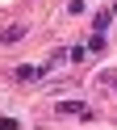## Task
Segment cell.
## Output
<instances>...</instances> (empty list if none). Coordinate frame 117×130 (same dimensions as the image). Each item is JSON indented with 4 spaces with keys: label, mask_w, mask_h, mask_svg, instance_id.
<instances>
[{
    "label": "cell",
    "mask_w": 117,
    "mask_h": 130,
    "mask_svg": "<svg viewBox=\"0 0 117 130\" xmlns=\"http://www.w3.org/2000/svg\"><path fill=\"white\" fill-rule=\"evenodd\" d=\"M21 38H25V25H17V21H13V25H0V42H4V46L21 42Z\"/></svg>",
    "instance_id": "cell-1"
},
{
    "label": "cell",
    "mask_w": 117,
    "mask_h": 130,
    "mask_svg": "<svg viewBox=\"0 0 117 130\" xmlns=\"http://www.w3.org/2000/svg\"><path fill=\"white\" fill-rule=\"evenodd\" d=\"M63 59H71V51H63V46H58V51H50V55H46V63H42V76H46V71H54Z\"/></svg>",
    "instance_id": "cell-2"
},
{
    "label": "cell",
    "mask_w": 117,
    "mask_h": 130,
    "mask_svg": "<svg viewBox=\"0 0 117 130\" xmlns=\"http://www.w3.org/2000/svg\"><path fill=\"white\" fill-rule=\"evenodd\" d=\"M42 76V67H33V63H21L17 67V80H38Z\"/></svg>",
    "instance_id": "cell-3"
},
{
    "label": "cell",
    "mask_w": 117,
    "mask_h": 130,
    "mask_svg": "<svg viewBox=\"0 0 117 130\" xmlns=\"http://www.w3.org/2000/svg\"><path fill=\"white\" fill-rule=\"evenodd\" d=\"M58 109H63V113H88V105H80V101H63Z\"/></svg>",
    "instance_id": "cell-4"
},
{
    "label": "cell",
    "mask_w": 117,
    "mask_h": 130,
    "mask_svg": "<svg viewBox=\"0 0 117 130\" xmlns=\"http://www.w3.org/2000/svg\"><path fill=\"white\" fill-rule=\"evenodd\" d=\"M109 21H113V13H100V17H96V34H105V29H109Z\"/></svg>",
    "instance_id": "cell-5"
},
{
    "label": "cell",
    "mask_w": 117,
    "mask_h": 130,
    "mask_svg": "<svg viewBox=\"0 0 117 130\" xmlns=\"http://www.w3.org/2000/svg\"><path fill=\"white\" fill-rule=\"evenodd\" d=\"M0 130H17V122L13 118H0Z\"/></svg>",
    "instance_id": "cell-6"
}]
</instances>
